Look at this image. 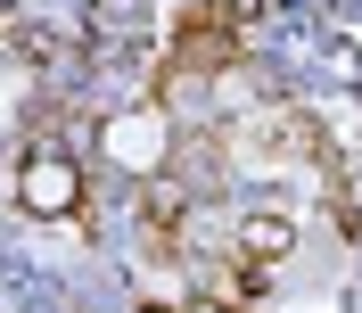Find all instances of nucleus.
<instances>
[{
  "label": "nucleus",
  "mask_w": 362,
  "mask_h": 313,
  "mask_svg": "<svg viewBox=\"0 0 362 313\" xmlns=\"http://www.w3.org/2000/svg\"><path fill=\"white\" fill-rule=\"evenodd\" d=\"M255 8H264V0H198V8L173 25V58H165V67L173 74H223L230 50H239V33L255 25Z\"/></svg>",
  "instance_id": "nucleus-1"
},
{
  "label": "nucleus",
  "mask_w": 362,
  "mask_h": 313,
  "mask_svg": "<svg viewBox=\"0 0 362 313\" xmlns=\"http://www.w3.org/2000/svg\"><path fill=\"white\" fill-rule=\"evenodd\" d=\"M17 198H25V215L66 223V215H83V165H74L66 149H33L17 165Z\"/></svg>",
  "instance_id": "nucleus-2"
},
{
  "label": "nucleus",
  "mask_w": 362,
  "mask_h": 313,
  "mask_svg": "<svg viewBox=\"0 0 362 313\" xmlns=\"http://www.w3.org/2000/svg\"><path fill=\"white\" fill-rule=\"evenodd\" d=\"M230 247H239L247 264H272V256L296 247V215H280V206H247V215H230Z\"/></svg>",
  "instance_id": "nucleus-3"
},
{
  "label": "nucleus",
  "mask_w": 362,
  "mask_h": 313,
  "mask_svg": "<svg viewBox=\"0 0 362 313\" xmlns=\"http://www.w3.org/2000/svg\"><path fill=\"white\" fill-rule=\"evenodd\" d=\"M173 313H230L223 297H189V305H173Z\"/></svg>",
  "instance_id": "nucleus-4"
}]
</instances>
